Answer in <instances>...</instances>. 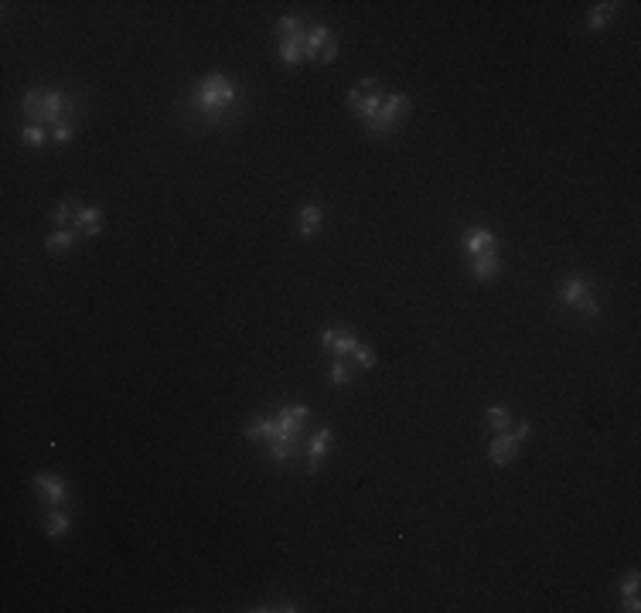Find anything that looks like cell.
Instances as JSON below:
<instances>
[{
    "instance_id": "cell-1",
    "label": "cell",
    "mask_w": 641,
    "mask_h": 613,
    "mask_svg": "<svg viewBox=\"0 0 641 613\" xmlns=\"http://www.w3.org/2000/svg\"><path fill=\"white\" fill-rule=\"evenodd\" d=\"M235 85L229 82L225 76H205L201 82H198V89H194V96H192V102L201 109V113H208V116H218V113H225L229 106L235 102Z\"/></svg>"
},
{
    "instance_id": "cell-2",
    "label": "cell",
    "mask_w": 641,
    "mask_h": 613,
    "mask_svg": "<svg viewBox=\"0 0 641 613\" xmlns=\"http://www.w3.org/2000/svg\"><path fill=\"white\" fill-rule=\"evenodd\" d=\"M20 109L28 119H35V126L38 123H61V109H65V96H61L59 89H31L24 102H20Z\"/></svg>"
},
{
    "instance_id": "cell-3",
    "label": "cell",
    "mask_w": 641,
    "mask_h": 613,
    "mask_svg": "<svg viewBox=\"0 0 641 613\" xmlns=\"http://www.w3.org/2000/svg\"><path fill=\"white\" fill-rule=\"evenodd\" d=\"M389 93H382V82L379 78H362L355 89L348 93V106L351 113L362 119V126L369 130V123L379 116V109H382V102H386Z\"/></svg>"
},
{
    "instance_id": "cell-4",
    "label": "cell",
    "mask_w": 641,
    "mask_h": 613,
    "mask_svg": "<svg viewBox=\"0 0 641 613\" xmlns=\"http://www.w3.org/2000/svg\"><path fill=\"white\" fill-rule=\"evenodd\" d=\"M276 31H280V58H283V65H300L304 61V38H307V31H304V20L300 18H280L276 20Z\"/></svg>"
},
{
    "instance_id": "cell-5",
    "label": "cell",
    "mask_w": 641,
    "mask_h": 613,
    "mask_svg": "<svg viewBox=\"0 0 641 613\" xmlns=\"http://www.w3.org/2000/svg\"><path fill=\"white\" fill-rule=\"evenodd\" d=\"M409 116V99L403 96V93H392V96H386V102H382V109H379V116L369 123V133L375 136H389L396 133L403 123H406Z\"/></svg>"
},
{
    "instance_id": "cell-6",
    "label": "cell",
    "mask_w": 641,
    "mask_h": 613,
    "mask_svg": "<svg viewBox=\"0 0 641 613\" xmlns=\"http://www.w3.org/2000/svg\"><path fill=\"white\" fill-rule=\"evenodd\" d=\"M311 416V409L307 405H283L280 409V416L273 419V436L270 440H293L297 443V433H300V426L307 422ZM266 440V443H270Z\"/></svg>"
},
{
    "instance_id": "cell-7",
    "label": "cell",
    "mask_w": 641,
    "mask_h": 613,
    "mask_svg": "<svg viewBox=\"0 0 641 613\" xmlns=\"http://www.w3.org/2000/svg\"><path fill=\"white\" fill-rule=\"evenodd\" d=\"M321 347H328L334 358H351V351L358 347V338L348 327H324L321 331Z\"/></svg>"
},
{
    "instance_id": "cell-8",
    "label": "cell",
    "mask_w": 641,
    "mask_h": 613,
    "mask_svg": "<svg viewBox=\"0 0 641 613\" xmlns=\"http://www.w3.org/2000/svg\"><path fill=\"white\" fill-rule=\"evenodd\" d=\"M464 249L471 256V263L474 259H488V256H498V242H495V235L481 225H474V229L464 232Z\"/></svg>"
},
{
    "instance_id": "cell-9",
    "label": "cell",
    "mask_w": 641,
    "mask_h": 613,
    "mask_svg": "<svg viewBox=\"0 0 641 613\" xmlns=\"http://www.w3.org/2000/svg\"><path fill=\"white\" fill-rule=\"evenodd\" d=\"M519 446H522V440L515 436V433H498L495 440L488 443V457H491V463H498V467H505V463H512V460L519 457Z\"/></svg>"
},
{
    "instance_id": "cell-10",
    "label": "cell",
    "mask_w": 641,
    "mask_h": 613,
    "mask_svg": "<svg viewBox=\"0 0 641 613\" xmlns=\"http://www.w3.org/2000/svg\"><path fill=\"white\" fill-rule=\"evenodd\" d=\"M35 487L41 491V501L45 504H52V508H59V504H65L69 501V491H65V480L55 477V474H35Z\"/></svg>"
},
{
    "instance_id": "cell-11",
    "label": "cell",
    "mask_w": 641,
    "mask_h": 613,
    "mask_svg": "<svg viewBox=\"0 0 641 613\" xmlns=\"http://www.w3.org/2000/svg\"><path fill=\"white\" fill-rule=\"evenodd\" d=\"M328 446H331V429L328 426H321V429L314 433L311 446H307V474H317V470H321V457L328 453Z\"/></svg>"
},
{
    "instance_id": "cell-12",
    "label": "cell",
    "mask_w": 641,
    "mask_h": 613,
    "mask_svg": "<svg viewBox=\"0 0 641 613\" xmlns=\"http://www.w3.org/2000/svg\"><path fill=\"white\" fill-rule=\"evenodd\" d=\"M594 290H590V283L583 280V276H566L563 287H560V300H563L566 306H577L580 300H587Z\"/></svg>"
},
{
    "instance_id": "cell-13",
    "label": "cell",
    "mask_w": 641,
    "mask_h": 613,
    "mask_svg": "<svg viewBox=\"0 0 641 613\" xmlns=\"http://www.w3.org/2000/svg\"><path fill=\"white\" fill-rule=\"evenodd\" d=\"M102 225H106V215H102V211L78 205V211H76V229L82 232V235H99V232H102Z\"/></svg>"
},
{
    "instance_id": "cell-14",
    "label": "cell",
    "mask_w": 641,
    "mask_h": 613,
    "mask_svg": "<svg viewBox=\"0 0 641 613\" xmlns=\"http://www.w3.org/2000/svg\"><path fill=\"white\" fill-rule=\"evenodd\" d=\"M321 225H324V211H321V205H304L300 215H297V229H300V235L307 239V235H314Z\"/></svg>"
},
{
    "instance_id": "cell-15",
    "label": "cell",
    "mask_w": 641,
    "mask_h": 613,
    "mask_svg": "<svg viewBox=\"0 0 641 613\" xmlns=\"http://www.w3.org/2000/svg\"><path fill=\"white\" fill-rule=\"evenodd\" d=\"M331 38H334V35H331L328 28H324V24H317V28H311V31H307V38H304V58H307V61H314V58H321V48H324V44H328Z\"/></svg>"
},
{
    "instance_id": "cell-16",
    "label": "cell",
    "mask_w": 641,
    "mask_h": 613,
    "mask_svg": "<svg viewBox=\"0 0 641 613\" xmlns=\"http://www.w3.org/2000/svg\"><path fill=\"white\" fill-rule=\"evenodd\" d=\"M69 528H72L69 511H52V515H45V535H48V538L69 535Z\"/></svg>"
},
{
    "instance_id": "cell-17",
    "label": "cell",
    "mask_w": 641,
    "mask_h": 613,
    "mask_svg": "<svg viewBox=\"0 0 641 613\" xmlns=\"http://www.w3.org/2000/svg\"><path fill=\"white\" fill-rule=\"evenodd\" d=\"M76 235H78V229H59V232H52V235L45 239V252H65V249H72V246H76Z\"/></svg>"
},
{
    "instance_id": "cell-18",
    "label": "cell",
    "mask_w": 641,
    "mask_h": 613,
    "mask_svg": "<svg viewBox=\"0 0 641 613\" xmlns=\"http://www.w3.org/2000/svg\"><path fill=\"white\" fill-rule=\"evenodd\" d=\"M614 11H618V4H611V0H607V4H597V7L587 14V28H590V31H601L604 24L614 18Z\"/></svg>"
},
{
    "instance_id": "cell-19",
    "label": "cell",
    "mask_w": 641,
    "mask_h": 613,
    "mask_svg": "<svg viewBox=\"0 0 641 613\" xmlns=\"http://www.w3.org/2000/svg\"><path fill=\"white\" fill-rule=\"evenodd\" d=\"M485 422L491 429L505 433V429H512V412H508L505 405H491V409H485Z\"/></svg>"
},
{
    "instance_id": "cell-20",
    "label": "cell",
    "mask_w": 641,
    "mask_h": 613,
    "mask_svg": "<svg viewBox=\"0 0 641 613\" xmlns=\"http://www.w3.org/2000/svg\"><path fill=\"white\" fill-rule=\"evenodd\" d=\"M471 273H474V280H481V283L495 280V276H498V256H488V259H474V263H471Z\"/></svg>"
},
{
    "instance_id": "cell-21",
    "label": "cell",
    "mask_w": 641,
    "mask_h": 613,
    "mask_svg": "<svg viewBox=\"0 0 641 613\" xmlns=\"http://www.w3.org/2000/svg\"><path fill=\"white\" fill-rule=\"evenodd\" d=\"M246 436H249V440H270V436H273V419H266V416L249 419V422H246Z\"/></svg>"
},
{
    "instance_id": "cell-22",
    "label": "cell",
    "mask_w": 641,
    "mask_h": 613,
    "mask_svg": "<svg viewBox=\"0 0 641 613\" xmlns=\"http://www.w3.org/2000/svg\"><path fill=\"white\" fill-rule=\"evenodd\" d=\"M78 211V208H76ZM76 211H72V198H65L59 208L52 211V225H59V229H69V225H76Z\"/></svg>"
},
{
    "instance_id": "cell-23",
    "label": "cell",
    "mask_w": 641,
    "mask_h": 613,
    "mask_svg": "<svg viewBox=\"0 0 641 613\" xmlns=\"http://www.w3.org/2000/svg\"><path fill=\"white\" fill-rule=\"evenodd\" d=\"M266 450H270V457L276 460V463H283V460L293 457L297 443H293V440H270V443H266Z\"/></svg>"
},
{
    "instance_id": "cell-24",
    "label": "cell",
    "mask_w": 641,
    "mask_h": 613,
    "mask_svg": "<svg viewBox=\"0 0 641 613\" xmlns=\"http://www.w3.org/2000/svg\"><path fill=\"white\" fill-rule=\"evenodd\" d=\"M351 379H355V371L345 364V358H334V362H331V382H334V385H348Z\"/></svg>"
},
{
    "instance_id": "cell-25",
    "label": "cell",
    "mask_w": 641,
    "mask_h": 613,
    "mask_svg": "<svg viewBox=\"0 0 641 613\" xmlns=\"http://www.w3.org/2000/svg\"><path fill=\"white\" fill-rule=\"evenodd\" d=\"M20 140H24L28 147H41V143H48V133H45L41 126H24V130H20Z\"/></svg>"
},
{
    "instance_id": "cell-26",
    "label": "cell",
    "mask_w": 641,
    "mask_h": 613,
    "mask_svg": "<svg viewBox=\"0 0 641 613\" xmlns=\"http://www.w3.org/2000/svg\"><path fill=\"white\" fill-rule=\"evenodd\" d=\"M351 362L358 364V368H372V364H375V351L365 347V345H358L355 351H351Z\"/></svg>"
},
{
    "instance_id": "cell-27",
    "label": "cell",
    "mask_w": 641,
    "mask_h": 613,
    "mask_svg": "<svg viewBox=\"0 0 641 613\" xmlns=\"http://www.w3.org/2000/svg\"><path fill=\"white\" fill-rule=\"evenodd\" d=\"M72 136H76V126L59 123V126H55V133H52V140H55V143H65V140H72Z\"/></svg>"
},
{
    "instance_id": "cell-28",
    "label": "cell",
    "mask_w": 641,
    "mask_h": 613,
    "mask_svg": "<svg viewBox=\"0 0 641 613\" xmlns=\"http://www.w3.org/2000/svg\"><path fill=\"white\" fill-rule=\"evenodd\" d=\"M638 586H641V583H638V573H628V576L621 579V593H624V596L638 593Z\"/></svg>"
},
{
    "instance_id": "cell-29",
    "label": "cell",
    "mask_w": 641,
    "mask_h": 613,
    "mask_svg": "<svg viewBox=\"0 0 641 613\" xmlns=\"http://www.w3.org/2000/svg\"><path fill=\"white\" fill-rule=\"evenodd\" d=\"M334 58H338V41L331 38L328 44H324V48H321V61H324V65H331V61H334Z\"/></svg>"
},
{
    "instance_id": "cell-30",
    "label": "cell",
    "mask_w": 641,
    "mask_h": 613,
    "mask_svg": "<svg viewBox=\"0 0 641 613\" xmlns=\"http://www.w3.org/2000/svg\"><path fill=\"white\" fill-rule=\"evenodd\" d=\"M529 429H532V426H529V419H519V422H515V436H519V440H525V436H529Z\"/></svg>"
},
{
    "instance_id": "cell-31",
    "label": "cell",
    "mask_w": 641,
    "mask_h": 613,
    "mask_svg": "<svg viewBox=\"0 0 641 613\" xmlns=\"http://www.w3.org/2000/svg\"><path fill=\"white\" fill-rule=\"evenodd\" d=\"M624 610H628V613H638L641 610V603H638V596H635V593L624 600Z\"/></svg>"
}]
</instances>
